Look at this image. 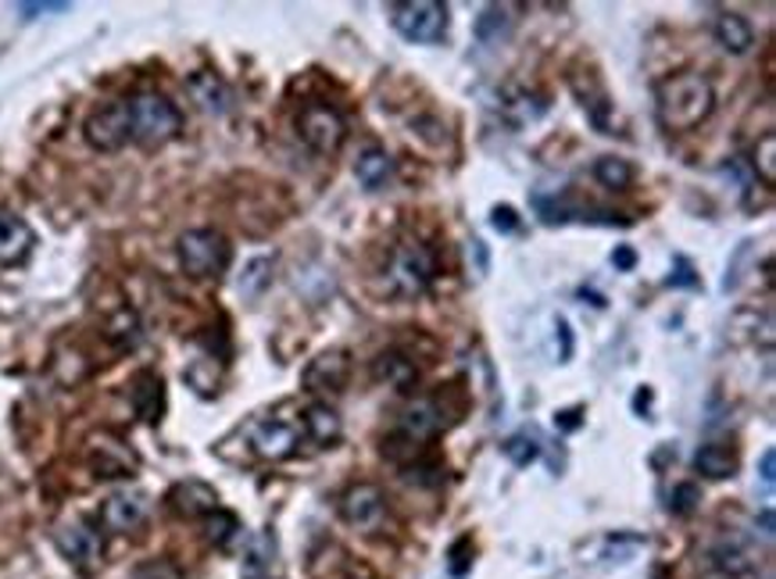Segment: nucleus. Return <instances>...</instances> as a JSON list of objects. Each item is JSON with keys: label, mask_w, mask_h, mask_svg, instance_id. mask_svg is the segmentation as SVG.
Returning a JSON list of instances; mask_svg holds the SVG:
<instances>
[{"label": "nucleus", "mask_w": 776, "mask_h": 579, "mask_svg": "<svg viewBox=\"0 0 776 579\" xmlns=\"http://www.w3.org/2000/svg\"><path fill=\"white\" fill-rule=\"evenodd\" d=\"M612 261H615V269H623V272H630L633 265H638V255H633L630 247H619L615 255H612Z\"/></svg>", "instance_id": "obj_40"}, {"label": "nucleus", "mask_w": 776, "mask_h": 579, "mask_svg": "<svg viewBox=\"0 0 776 579\" xmlns=\"http://www.w3.org/2000/svg\"><path fill=\"white\" fill-rule=\"evenodd\" d=\"M83 136H86V144L93 151H104V154L126 147L130 144V107H126V101L97 107V112L86 118Z\"/></svg>", "instance_id": "obj_9"}, {"label": "nucleus", "mask_w": 776, "mask_h": 579, "mask_svg": "<svg viewBox=\"0 0 776 579\" xmlns=\"http://www.w3.org/2000/svg\"><path fill=\"white\" fill-rule=\"evenodd\" d=\"M670 287H697V276L687 258H676V272L670 276Z\"/></svg>", "instance_id": "obj_37"}, {"label": "nucleus", "mask_w": 776, "mask_h": 579, "mask_svg": "<svg viewBox=\"0 0 776 579\" xmlns=\"http://www.w3.org/2000/svg\"><path fill=\"white\" fill-rule=\"evenodd\" d=\"M147 519V497L144 494H133V490H122L112 494L101 505V526L107 534H136L139 526Z\"/></svg>", "instance_id": "obj_14"}, {"label": "nucleus", "mask_w": 776, "mask_h": 579, "mask_svg": "<svg viewBox=\"0 0 776 579\" xmlns=\"http://www.w3.org/2000/svg\"><path fill=\"white\" fill-rule=\"evenodd\" d=\"M752 165H755L758 179H763L766 186L776 183V133H766L763 139H758L755 154H752Z\"/></svg>", "instance_id": "obj_32"}, {"label": "nucleus", "mask_w": 776, "mask_h": 579, "mask_svg": "<svg viewBox=\"0 0 776 579\" xmlns=\"http://www.w3.org/2000/svg\"><path fill=\"white\" fill-rule=\"evenodd\" d=\"M301 426H304V441H312L315 447H333L340 441V433H344L340 415L322 401L308 404V409L301 412Z\"/></svg>", "instance_id": "obj_20"}, {"label": "nucleus", "mask_w": 776, "mask_h": 579, "mask_svg": "<svg viewBox=\"0 0 776 579\" xmlns=\"http://www.w3.org/2000/svg\"><path fill=\"white\" fill-rule=\"evenodd\" d=\"M501 451H505V458H508L511 465H519V468H526L530 462H537V455H540L537 441H530V436H508V441L501 444Z\"/></svg>", "instance_id": "obj_33"}, {"label": "nucleus", "mask_w": 776, "mask_h": 579, "mask_svg": "<svg viewBox=\"0 0 776 579\" xmlns=\"http://www.w3.org/2000/svg\"><path fill=\"white\" fill-rule=\"evenodd\" d=\"M351 380V354L348 351H322L312 358L301 375L308 394H340Z\"/></svg>", "instance_id": "obj_12"}, {"label": "nucleus", "mask_w": 776, "mask_h": 579, "mask_svg": "<svg viewBox=\"0 0 776 579\" xmlns=\"http://www.w3.org/2000/svg\"><path fill=\"white\" fill-rule=\"evenodd\" d=\"M763 483H766L769 490H773V483H776V451L773 447L763 451Z\"/></svg>", "instance_id": "obj_39"}, {"label": "nucleus", "mask_w": 776, "mask_h": 579, "mask_svg": "<svg viewBox=\"0 0 776 579\" xmlns=\"http://www.w3.org/2000/svg\"><path fill=\"white\" fill-rule=\"evenodd\" d=\"M712 33H716V43L723 46V51H731V54H748L752 43H755L752 22L737 11H723L716 25H712Z\"/></svg>", "instance_id": "obj_22"}, {"label": "nucleus", "mask_w": 776, "mask_h": 579, "mask_svg": "<svg viewBox=\"0 0 776 579\" xmlns=\"http://www.w3.org/2000/svg\"><path fill=\"white\" fill-rule=\"evenodd\" d=\"M298 136L308 151L319 154V158H333L348 139V122L333 104L308 101L298 115Z\"/></svg>", "instance_id": "obj_7"}, {"label": "nucleus", "mask_w": 776, "mask_h": 579, "mask_svg": "<svg viewBox=\"0 0 776 579\" xmlns=\"http://www.w3.org/2000/svg\"><path fill=\"white\" fill-rule=\"evenodd\" d=\"M587 75V86L572 75V90H577V97L583 104V112L587 118H591L601 133H612V122H609V112H612V101H609V93H604V86L594 80V72H583Z\"/></svg>", "instance_id": "obj_24"}, {"label": "nucleus", "mask_w": 776, "mask_h": 579, "mask_svg": "<svg viewBox=\"0 0 776 579\" xmlns=\"http://www.w3.org/2000/svg\"><path fill=\"white\" fill-rule=\"evenodd\" d=\"M386 14L408 43H441L447 37V4L441 0H397Z\"/></svg>", "instance_id": "obj_6"}, {"label": "nucleus", "mask_w": 776, "mask_h": 579, "mask_svg": "<svg viewBox=\"0 0 776 579\" xmlns=\"http://www.w3.org/2000/svg\"><path fill=\"white\" fill-rule=\"evenodd\" d=\"M490 226L498 229V232H516L519 218H516V211H511L508 205H501V208H494V211H490Z\"/></svg>", "instance_id": "obj_36"}, {"label": "nucleus", "mask_w": 776, "mask_h": 579, "mask_svg": "<svg viewBox=\"0 0 776 579\" xmlns=\"http://www.w3.org/2000/svg\"><path fill=\"white\" fill-rule=\"evenodd\" d=\"M354 176L365 186V190H383L394 179V158L383 147H365L354 162Z\"/></svg>", "instance_id": "obj_23"}, {"label": "nucleus", "mask_w": 776, "mask_h": 579, "mask_svg": "<svg viewBox=\"0 0 776 579\" xmlns=\"http://www.w3.org/2000/svg\"><path fill=\"white\" fill-rule=\"evenodd\" d=\"M763 534H766V537H773V511H769V508L763 511Z\"/></svg>", "instance_id": "obj_41"}, {"label": "nucleus", "mask_w": 776, "mask_h": 579, "mask_svg": "<svg viewBox=\"0 0 776 579\" xmlns=\"http://www.w3.org/2000/svg\"><path fill=\"white\" fill-rule=\"evenodd\" d=\"M126 107H130V139H136L147 151L165 147L183 130L179 107L168 97H162V93H136L133 101H126Z\"/></svg>", "instance_id": "obj_3"}, {"label": "nucleus", "mask_w": 776, "mask_h": 579, "mask_svg": "<svg viewBox=\"0 0 776 579\" xmlns=\"http://www.w3.org/2000/svg\"><path fill=\"white\" fill-rule=\"evenodd\" d=\"M176 255L190 279H215L229 265V244L219 229H186L176 244Z\"/></svg>", "instance_id": "obj_5"}, {"label": "nucleus", "mask_w": 776, "mask_h": 579, "mask_svg": "<svg viewBox=\"0 0 776 579\" xmlns=\"http://www.w3.org/2000/svg\"><path fill=\"white\" fill-rule=\"evenodd\" d=\"M104 337L112 340L118 351H130V348H136V340H139V319L133 316L130 308H122L118 316H115L112 322H107Z\"/></svg>", "instance_id": "obj_30"}, {"label": "nucleus", "mask_w": 776, "mask_h": 579, "mask_svg": "<svg viewBox=\"0 0 776 579\" xmlns=\"http://www.w3.org/2000/svg\"><path fill=\"white\" fill-rule=\"evenodd\" d=\"M444 426H447V418H444V409L437 401H430V397L415 401L397 415V426L391 433V441H383V455L394 458V462L415 458L418 451H423Z\"/></svg>", "instance_id": "obj_4"}, {"label": "nucleus", "mask_w": 776, "mask_h": 579, "mask_svg": "<svg viewBox=\"0 0 776 579\" xmlns=\"http://www.w3.org/2000/svg\"><path fill=\"white\" fill-rule=\"evenodd\" d=\"M386 515V494L376 483H354L340 497V519L354 529H376Z\"/></svg>", "instance_id": "obj_11"}, {"label": "nucleus", "mask_w": 776, "mask_h": 579, "mask_svg": "<svg viewBox=\"0 0 776 579\" xmlns=\"http://www.w3.org/2000/svg\"><path fill=\"white\" fill-rule=\"evenodd\" d=\"M186 93H190L194 104L200 107V112H208V115H226L229 112V101H232L229 97V86L215 72H208V69L186 75Z\"/></svg>", "instance_id": "obj_17"}, {"label": "nucleus", "mask_w": 776, "mask_h": 579, "mask_svg": "<svg viewBox=\"0 0 776 579\" xmlns=\"http://www.w3.org/2000/svg\"><path fill=\"white\" fill-rule=\"evenodd\" d=\"M712 566H716L720 576H734L744 579L755 569V551L748 540L741 537H723L716 547H712Z\"/></svg>", "instance_id": "obj_19"}, {"label": "nucleus", "mask_w": 776, "mask_h": 579, "mask_svg": "<svg viewBox=\"0 0 776 579\" xmlns=\"http://www.w3.org/2000/svg\"><path fill=\"white\" fill-rule=\"evenodd\" d=\"M133 579H186V572L176 566V561L168 558H154V561H144V566L136 569Z\"/></svg>", "instance_id": "obj_34"}, {"label": "nucleus", "mask_w": 776, "mask_h": 579, "mask_svg": "<svg viewBox=\"0 0 776 579\" xmlns=\"http://www.w3.org/2000/svg\"><path fill=\"white\" fill-rule=\"evenodd\" d=\"M505 112H511V125H522V122H534L548 112V101L537 97V93H526V90H516L511 97H505Z\"/></svg>", "instance_id": "obj_29"}, {"label": "nucleus", "mask_w": 776, "mask_h": 579, "mask_svg": "<svg viewBox=\"0 0 776 579\" xmlns=\"http://www.w3.org/2000/svg\"><path fill=\"white\" fill-rule=\"evenodd\" d=\"M86 462L93 468V476L101 479H130L136 468H139V458L136 451L122 441V436L115 433H90L86 441Z\"/></svg>", "instance_id": "obj_8"}, {"label": "nucleus", "mask_w": 776, "mask_h": 579, "mask_svg": "<svg viewBox=\"0 0 776 579\" xmlns=\"http://www.w3.org/2000/svg\"><path fill=\"white\" fill-rule=\"evenodd\" d=\"M694 468L708 479H731L737 473V455L726 444H705L694 455Z\"/></svg>", "instance_id": "obj_25"}, {"label": "nucleus", "mask_w": 776, "mask_h": 579, "mask_svg": "<svg viewBox=\"0 0 776 579\" xmlns=\"http://www.w3.org/2000/svg\"><path fill=\"white\" fill-rule=\"evenodd\" d=\"M19 11L25 14V19H37V14H61V11H69V4H19Z\"/></svg>", "instance_id": "obj_38"}, {"label": "nucleus", "mask_w": 776, "mask_h": 579, "mask_svg": "<svg viewBox=\"0 0 776 579\" xmlns=\"http://www.w3.org/2000/svg\"><path fill=\"white\" fill-rule=\"evenodd\" d=\"M372 380H376L380 386L397 390V394H415L418 365L401 351H383V354L372 358Z\"/></svg>", "instance_id": "obj_16"}, {"label": "nucleus", "mask_w": 776, "mask_h": 579, "mask_svg": "<svg viewBox=\"0 0 776 579\" xmlns=\"http://www.w3.org/2000/svg\"><path fill=\"white\" fill-rule=\"evenodd\" d=\"M304 441V426L298 422H283V418H266L251 430V447L258 458L266 462H283L298 455V447Z\"/></svg>", "instance_id": "obj_10"}, {"label": "nucleus", "mask_w": 776, "mask_h": 579, "mask_svg": "<svg viewBox=\"0 0 776 579\" xmlns=\"http://www.w3.org/2000/svg\"><path fill=\"white\" fill-rule=\"evenodd\" d=\"M130 401H133V412L144 418V422H158L165 412V386H162V375L154 372H139L133 386H130Z\"/></svg>", "instance_id": "obj_21"}, {"label": "nucleus", "mask_w": 776, "mask_h": 579, "mask_svg": "<svg viewBox=\"0 0 776 579\" xmlns=\"http://www.w3.org/2000/svg\"><path fill=\"white\" fill-rule=\"evenodd\" d=\"M716 112V90L702 72H676L655 90V115L670 133L697 130Z\"/></svg>", "instance_id": "obj_1"}, {"label": "nucleus", "mask_w": 776, "mask_h": 579, "mask_svg": "<svg viewBox=\"0 0 776 579\" xmlns=\"http://www.w3.org/2000/svg\"><path fill=\"white\" fill-rule=\"evenodd\" d=\"M433 276H437V258L423 240H397L391 250V261L383 269V283L391 297L412 301V297L426 293Z\"/></svg>", "instance_id": "obj_2"}, {"label": "nucleus", "mask_w": 776, "mask_h": 579, "mask_svg": "<svg viewBox=\"0 0 776 579\" xmlns=\"http://www.w3.org/2000/svg\"><path fill=\"white\" fill-rule=\"evenodd\" d=\"M168 508L183 515V519H208L219 508V494L200 479H183L168 490Z\"/></svg>", "instance_id": "obj_15"}, {"label": "nucleus", "mask_w": 776, "mask_h": 579, "mask_svg": "<svg viewBox=\"0 0 776 579\" xmlns=\"http://www.w3.org/2000/svg\"><path fill=\"white\" fill-rule=\"evenodd\" d=\"M237 529H240L237 515L223 511V508H215V511L208 515V519H205V537H208V544H215V547H226L232 537H237Z\"/></svg>", "instance_id": "obj_31"}, {"label": "nucleus", "mask_w": 776, "mask_h": 579, "mask_svg": "<svg viewBox=\"0 0 776 579\" xmlns=\"http://www.w3.org/2000/svg\"><path fill=\"white\" fill-rule=\"evenodd\" d=\"M54 544H58V551L65 555L75 569H97V561L104 555L101 534L90 523H65L54 534Z\"/></svg>", "instance_id": "obj_13"}, {"label": "nucleus", "mask_w": 776, "mask_h": 579, "mask_svg": "<svg viewBox=\"0 0 776 579\" xmlns=\"http://www.w3.org/2000/svg\"><path fill=\"white\" fill-rule=\"evenodd\" d=\"M594 179L604 190H630L633 183V165L627 158H615V154H604L594 162Z\"/></svg>", "instance_id": "obj_28"}, {"label": "nucleus", "mask_w": 776, "mask_h": 579, "mask_svg": "<svg viewBox=\"0 0 776 579\" xmlns=\"http://www.w3.org/2000/svg\"><path fill=\"white\" fill-rule=\"evenodd\" d=\"M697 500H702V494H697L694 483H680V487L673 490V500H670V508L676 515H691L697 508Z\"/></svg>", "instance_id": "obj_35"}, {"label": "nucleus", "mask_w": 776, "mask_h": 579, "mask_svg": "<svg viewBox=\"0 0 776 579\" xmlns=\"http://www.w3.org/2000/svg\"><path fill=\"white\" fill-rule=\"evenodd\" d=\"M272 269H276V258L272 255H258L244 265V272L237 276V290L244 297H261L266 287L272 283Z\"/></svg>", "instance_id": "obj_26"}, {"label": "nucleus", "mask_w": 776, "mask_h": 579, "mask_svg": "<svg viewBox=\"0 0 776 579\" xmlns=\"http://www.w3.org/2000/svg\"><path fill=\"white\" fill-rule=\"evenodd\" d=\"M33 250V229L14 211H0V265H22Z\"/></svg>", "instance_id": "obj_18"}, {"label": "nucleus", "mask_w": 776, "mask_h": 579, "mask_svg": "<svg viewBox=\"0 0 776 579\" xmlns=\"http://www.w3.org/2000/svg\"><path fill=\"white\" fill-rule=\"evenodd\" d=\"M508 33H511V14H508V8L490 4V8L479 11V19H476V40H479V43L494 46V43H501Z\"/></svg>", "instance_id": "obj_27"}, {"label": "nucleus", "mask_w": 776, "mask_h": 579, "mask_svg": "<svg viewBox=\"0 0 776 579\" xmlns=\"http://www.w3.org/2000/svg\"><path fill=\"white\" fill-rule=\"evenodd\" d=\"M562 426H566V430H577V426H580V418H577V412H566V418H562Z\"/></svg>", "instance_id": "obj_42"}]
</instances>
